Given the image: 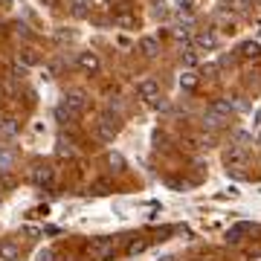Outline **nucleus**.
<instances>
[{"mask_svg": "<svg viewBox=\"0 0 261 261\" xmlns=\"http://www.w3.org/2000/svg\"><path fill=\"white\" fill-rule=\"evenodd\" d=\"M12 168H15V151L0 145V174H9Z\"/></svg>", "mask_w": 261, "mask_h": 261, "instance_id": "obj_13", "label": "nucleus"}, {"mask_svg": "<svg viewBox=\"0 0 261 261\" xmlns=\"http://www.w3.org/2000/svg\"><path fill=\"white\" fill-rule=\"evenodd\" d=\"M29 177H32V183H38V186H53V168L49 166H35L32 171H29Z\"/></svg>", "mask_w": 261, "mask_h": 261, "instance_id": "obj_6", "label": "nucleus"}, {"mask_svg": "<svg viewBox=\"0 0 261 261\" xmlns=\"http://www.w3.org/2000/svg\"><path fill=\"white\" fill-rule=\"evenodd\" d=\"M116 27H125V29H134L137 27V18H134V15H116Z\"/></svg>", "mask_w": 261, "mask_h": 261, "instance_id": "obj_21", "label": "nucleus"}, {"mask_svg": "<svg viewBox=\"0 0 261 261\" xmlns=\"http://www.w3.org/2000/svg\"><path fill=\"white\" fill-rule=\"evenodd\" d=\"M195 44L200 49H218V35H215L212 29H203V32L195 35Z\"/></svg>", "mask_w": 261, "mask_h": 261, "instance_id": "obj_9", "label": "nucleus"}, {"mask_svg": "<svg viewBox=\"0 0 261 261\" xmlns=\"http://www.w3.org/2000/svg\"><path fill=\"white\" fill-rule=\"evenodd\" d=\"M3 130H6V134H15V130H18L15 119H6V122H3Z\"/></svg>", "mask_w": 261, "mask_h": 261, "instance_id": "obj_27", "label": "nucleus"}, {"mask_svg": "<svg viewBox=\"0 0 261 261\" xmlns=\"http://www.w3.org/2000/svg\"><path fill=\"white\" fill-rule=\"evenodd\" d=\"M226 122H229L226 116H221V113H215V111H206L203 113V128L206 130H221Z\"/></svg>", "mask_w": 261, "mask_h": 261, "instance_id": "obj_11", "label": "nucleus"}, {"mask_svg": "<svg viewBox=\"0 0 261 261\" xmlns=\"http://www.w3.org/2000/svg\"><path fill=\"white\" fill-rule=\"evenodd\" d=\"M250 229H252L250 224H235V226H229V229H226L224 241H226V244H241V241H244V235L250 232Z\"/></svg>", "mask_w": 261, "mask_h": 261, "instance_id": "obj_8", "label": "nucleus"}, {"mask_svg": "<svg viewBox=\"0 0 261 261\" xmlns=\"http://www.w3.org/2000/svg\"><path fill=\"white\" fill-rule=\"evenodd\" d=\"M137 96L145 99V102H154V99L160 96V84L154 82V79H142V82L137 84Z\"/></svg>", "mask_w": 261, "mask_h": 261, "instance_id": "obj_5", "label": "nucleus"}, {"mask_svg": "<svg viewBox=\"0 0 261 261\" xmlns=\"http://www.w3.org/2000/svg\"><path fill=\"white\" fill-rule=\"evenodd\" d=\"M180 58H183V67H189V70H195V67L200 64V56H197L195 47H186L183 53H180Z\"/></svg>", "mask_w": 261, "mask_h": 261, "instance_id": "obj_14", "label": "nucleus"}, {"mask_svg": "<svg viewBox=\"0 0 261 261\" xmlns=\"http://www.w3.org/2000/svg\"><path fill=\"white\" fill-rule=\"evenodd\" d=\"M238 56H241L244 61H258L261 58V44L258 41H244L241 47H238Z\"/></svg>", "mask_w": 261, "mask_h": 261, "instance_id": "obj_7", "label": "nucleus"}, {"mask_svg": "<svg viewBox=\"0 0 261 261\" xmlns=\"http://www.w3.org/2000/svg\"><path fill=\"white\" fill-rule=\"evenodd\" d=\"M244 160H247V154H244V148H238V145H232V148L226 151V166H241Z\"/></svg>", "mask_w": 261, "mask_h": 261, "instance_id": "obj_16", "label": "nucleus"}, {"mask_svg": "<svg viewBox=\"0 0 261 261\" xmlns=\"http://www.w3.org/2000/svg\"><path fill=\"white\" fill-rule=\"evenodd\" d=\"M18 61H20L23 67H35V64H38L35 49H23V53H18Z\"/></svg>", "mask_w": 261, "mask_h": 261, "instance_id": "obj_19", "label": "nucleus"}, {"mask_svg": "<svg viewBox=\"0 0 261 261\" xmlns=\"http://www.w3.org/2000/svg\"><path fill=\"white\" fill-rule=\"evenodd\" d=\"M229 3H232V9H238V12L247 9V0H229Z\"/></svg>", "mask_w": 261, "mask_h": 261, "instance_id": "obj_30", "label": "nucleus"}, {"mask_svg": "<svg viewBox=\"0 0 261 261\" xmlns=\"http://www.w3.org/2000/svg\"><path fill=\"white\" fill-rule=\"evenodd\" d=\"M53 258H56V252L53 250H44L41 255H38V261H53Z\"/></svg>", "mask_w": 261, "mask_h": 261, "instance_id": "obj_28", "label": "nucleus"}, {"mask_svg": "<svg viewBox=\"0 0 261 261\" xmlns=\"http://www.w3.org/2000/svg\"><path fill=\"white\" fill-rule=\"evenodd\" d=\"M56 154H58V157H67V160H70V157L75 154V148L70 145V142H64V140H61V142H58V148H56Z\"/></svg>", "mask_w": 261, "mask_h": 261, "instance_id": "obj_22", "label": "nucleus"}, {"mask_svg": "<svg viewBox=\"0 0 261 261\" xmlns=\"http://www.w3.org/2000/svg\"><path fill=\"white\" fill-rule=\"evenodd\" d=\"M70 6H73V12L79 15V18H84V15L90 12V6H93V3H90V0H70Z\"/></svg>", "mask_w": 261, "mask_h": 261, "instance_id": "obj_18", "label": "nucleus"}, {"mask_svg": "<svg viewBox=\"0 0 261 261\" xmlns=\"http://www.w3.org/2000/svg\"><path fill=\"white\" fill-rule=\"evenodd\" d=\"M140 53L145 58H157L160 56V41H157V38H151V35L140 38Z\"/></svg>", "mask_w": 261, "mask_h": 261, "instance_id": "obj_10", "label": "nucleus"}, {"mask_svg": "<svg viewBox=\"0 0 261 261\" xmlns=\"http://www.w3.org/2000/svg\"><path fill=\"white\" fill-rule=\"evenodd\" d=\"M75 64L82 67L84 73H99V67H102V61H99V56H96V53H79V56H75Z\"/></svg>", "mask_w": 261, "mask_h": 261, "instance_id": "obj_3", "label": "nucleus"}, {"mask_svg": "<svg viewBox=\"0 0 261 261\" xmlns=\"http://www.w3.org/2000/svg\"><path fill=\"white\" fill-rule=\"evenodd\" d=\"M209 111L221 113V116H226V119H229V116H232V113L238 111V108H235V102H232V99H215V102H212V108H209Z\"/></svg>", "mask_w": 261, "mask_h": 261, "instance_id": "obj_12", "label": "nucleus"}, {"mask_svg": "<svg viewBox=\"0 0 261 261\" xmlns=\"http://www.w3.org/2000/svg\"><path fill=\"white\" fill-rule=\"evenodd\" d=\"M192 6H195V0H177V9L180 12H192Z\"/></svg>", "mask_w": 261, "mask_h": 261, "instance_id": "obj_26", "label": "nucleus"}, {"mask_svg": "<svg viewBox=\"0 0 261 261\" xmlns=\"http://www.w3.org/2000/svg\"><path fill=\"white\" fill-rule=\"evenodd\" d=\"M87 255L96 261H105V258H111L113 255V241L111 238H96V241L87 244Z\"/></svg>", "mask_w": 261, "mask_h": 261, "instance_id": "obj_2", "label": "nucleus"}, {"mask_svg": "<svg viewBox=\"0 0 261 261\" xmlns=\"http://www.w3.org/2000/svg\"><path fill=\"white\" fill-rule=\"evenodd\" d=\"M0 258L3 261H18V247L12 241H0Z\"/></svg>", "mask_w": 261, "mask_h": 261, "instance_id": "obj_15", "label": "nucleus"}, {"mask_svg": "<svg viewBox=\"0 0 261 261\" xmlns=\"http://www.w3.org/2000/svg\"><path fill=\"white\" fill-rule=\"evenodd\" d=\"M44 3H47V6H56V3H58V0H44Z\"/></svg>", "mask_w": 261, "mask_h": 261, "instance_id": "obj_32", "label": "nucleus"}, {"mask_svg": "<svg viewBox=\"0 0 261 261\" xmlns=\"http://www.w3.org/2000/svg\"><path fill=\"white\" fill-rule=\"evenodd\" d=\"M154 18H166V3H163V0L154 3Z\"/></svg>", "mask_w": 261, "mask_h": 261, "instance_id": "obj_25", "label": "nucleus"}, {"mask_svg": "<svg viewBox=\"0 0 261 261\" xmlns=\"http://www.w3.org/2000/svg\"><path fill=\"white\" fill-rule=\"evenodd\" d=\"M84 111H87V96H84L82 90H70V93L64 96L61 108H58V116L67 113V119H75V116H82Z\"/></svg>", "mask_w": 261, "mask_h": 261, "instance_id": "obj_1", "label": "nucleus"}, {"mask_svg": "<svg viewBox=\"0 0 261 261\" xmlns=\"http://www.w3.org/2000/svg\"><path fill=\"white\" fill-rule=\"evenodd\" d=\"M96 137L102 142H113V137H116V122H111V116H102V119L96 122Z\"/></svg>", "mask_w": 261, "mask_h": 261, "instance_id": "obj_4", "label": "nucleus"}, {"mask_svg": "<svg viewBox=\"0 0 261 261\" xmlns=\"http://www.w3.org/2000/svg\"><path fill=\"white\" fill-rule=\"evenodd\" d=\"M108 166H111L113 171H125V157L116 154V151H111V154H108Z\"/></svg>", "mask_w": 261, "mask_h": 261, "instance_id": "obj_20", "label": "nucleus"}, {"mask_svg": "<svg viewBox=\"0 0 261 261\" xmlns=\"http://www.w3.org/2000/svg\"><path fill=\"white\" fill-rule=\"evenodd\" d=\"M151 105H154L157 111H166V108H168V102H166V99H160V96H157V99H154V102H151Z\"/></svg>", "mask_w": 261, "mask_h": 261, "instance_id": "obj_29", "label": "nucleus"}, {"mask_svg": "<svg viewBox=\"0 0 261 261\" xmlns=\"http://www.w3.org/2000/svg\"><path fill=\"white\" fill-rule=\"evenodd\" d=\"M195 142H197V148H212L215 137H212V134H200V137H195Z\"/></svg>", "mask_w": 261, "mask_h": 261, "instance_id": "obj_24", "label": "nucleus"}, {"mask_svg": "<svg viewBox=\"0 0 261 261\" xmlns=\"http://www.w3.org/2000/svg\"><path fill=\"white\" fill-rule=\"evenodd\" d=\"M145 247H148V244L142 241V238H137V241L128 244V255H140V252H145Z\"/></svg>", "mask_w": 261, "mask_h": 261, "instance_id": "obj_23", "label": "nucleus"}, {"mask_svg": "<svg viewBox=\"0 0 261 261\" xmlns=\"http://www.w3.org/2000/svg\"><path fill=\"white\" fill-rule=\"evenodd\" d=\"M247 261H261V250H255V252H250V255H247Z\"/></svg>", "mask_w": 261, "mask_h": 261, "instance_id": "obj_31", "label": "nucleus"}, {"mask_svg": "<svg viewBox=\"0 0 261 261\" xmlns=\"http://www.w3.org/2000/svg\"><path fill=\"white\" fill-rule=\"evenodd\" d=\"M258 140H261V134H258Z\"/></svg>", "mask_w": 261, "mask_h": 261, "instance_id": "obj_33", "label": "nucleus"}, {"mask_svg": "<svg viewBox=\"0 0 261 261\" xmlns=\"http://www.w3.org/2000/svg\"><path fill=\"white\" fill-rule=\"evenodd\" d=\"M180 87H183V90H197V73L195 70H186V73L180 75Z\"/></svg>", "mask_w": 261, "mask_h": 261, "instance_id": "obj_17", "label": "nucleus"}]
</instances>
